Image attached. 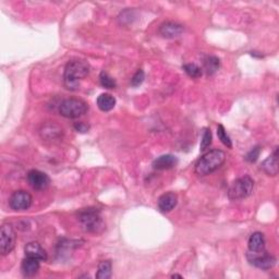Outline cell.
I'll list each match as a JSON object with an SVG mask.
<instances>
[{
    "mask_svg": "<svg viewBox=\"0 0 279 279\" xmlns=\"http://www.w3.org/2000/svg\"><path fill=\"white\" fill-rule=\"evenodd\" d=\"M90 73V65L84 60H70L67 64L64 73V83L68 90L75 91L80 87V82Z\"/></svg>",
    "mask_w": 279,
    "mask_h": 279,
    "instance_id": "6da1fadb",
    "label": "cell"
},
{
    "mask_svg": "<svg viewBox=\"0 0 279 279\" xmlns=\"http://www.w3.org/2000/svg\"><path fill=\"white\" fill-rule=\"evenodd\" d=\"M226 154L220 149H211L205 153L195 164V173L199 175H208L223 166Z\"/></svg>",
    "mask_w": 279,
    "mask_h": 279,
    "instance_id": "7a4b0ae2",
    "label": "cell"
},
{
    "mask_svg": "<svg viewBox=\"0 0 279 279\" xmlns=\"http://www.w3.org/2000/svg\"><path fill=\"white\" fill-rule=\"evenodd\" d=\"M77 218L81 223L82 227L87 231L92 232V234H100L104 229V221L102 219V216L100 210L97 209H82Z\"/></svg>",
    "mask_w": 279,
    "mask_h": 279,
    "instance_id": "3957f363",
    "label": "cell"
},
{
    "mask_svg": "<svg viewBox=\"0 0 279 279\" xmlns=\"http://www.w3.org/2000/svg\"><path fill=\"white\" fill-rule=\"evenodd\" d=\"M254 188V180L250 175H244L236 179L228 188V198L232 201L245 199L250 196Z\"/></svg>",
    "mask_w": 279,
    "mask_h": 279,
    "instance_id": "277c9868",
    "label": "cell"
},
{
    "mask_svg": "<svg viewBox=\"0 0 279 279\" xmlns=\"http://www.w3.org/2000/svg\"><path fill=\"white\" fill-rule=\"evenodd\" d=\"M89 110L86 103L79 98H67L60 103L59 113L65 118L76 119L84 116Z\"/></svg>",
    "mask_w": 279,
    "mask_h": 279,
    "instance_id": "5b68a950",
    "label": "cell"
},
{
    "mask_svg": "<svg viewBox=\"0 0 279 279\" xmlns=\"http://www.w3.org/2000/svg\"><path fill=\"white\" fill-rule=\"evenodd\" d=\"M247 261L250 264L260 268L263 271H268L276 265V257L273 256L270 253H267L265 250L260 252H250L246 254Z\"/></svg>",
    "mask_w": 279,
    "mask_h": 279,
    "instance_id": "8992f818",
    "label": "cell"
},
{
    "mask_svg": "<svg viewBox=\"0 0 279 279\" xmlns=\"http://www.w3.org/2000/svg\"><path fill=\"white\" fill-rule=\"evenodd\" d=\"M15 246V232L10 224H3L0 230V253L8 255Z\"/></svg>",
    "mask_w": 279,
    "mask_h": 279,
    "instance_id": "52a82bcc",
    "label": "cell"
},
{
    "mask_svg": "<svg viewBox=\"0 0 279 279\" xmlns=\"http://www.w3.org/2000/svg\"><path fill=\"white\" fill-rule=\"evenodd\" d=\"M33 203V198L27 191H15L10 196L9 205L13 210H27Z\"/></svg>",
    "mask_w": 279,
    "mask_h": 279,
    "instance_id": "ba28073f",
    "label": "cell"
},
{
    "mask_svg": "<svg viewBox=\"0 0 279 279\" xmlns=\"http://www.w3.org/2000/svg\"><path fill=\"white\" fill-rule=\"evenodd\" d=\"M28 181L34 190L42 191L49 187L50 178L47 174L40 172V170L32 169L28 174Z\"/></svg>",
    "mask_w": 279,
    "mask_h": 279,
    "instance_id": "9c48e42d",
    "label": "cell"
},
{
    "mask_svg": "<svg viewBox=\"0 0 279 279\" xmlns=\"http://www.w3.org/2000/svg\"><path fill=\"white\" fill-rule=\"evenodd\" d=\"M184 28L181 24L174 21H166L161 24L158 32L164 38H175L183 33Z\"/></svg>",
    "mask_w": 279,
    "mask_h": 279,
    "instance_id": "30bf717a",
    "label": "cell"
},
{
    "mask_svg": "<svg viewBox=\"0 0 279 279\" xmlns=\"http://www.w3.org/2000/svg\"><path fill=\"white\" fill-rule=\"evenodd\" d=\"M178 203V196L177 194H174L173 192H168L163 194L161 198L157 201V206L158 209L162 211V213H168V211H172Z\"/></svg>",
    "mask_w": 279,
    "mask_h": 279,
    "instance_id": "8fae6325",
    "label": "cell"
},
{
    "mask_svg": "<svg viewBox=\"0 0 279 279\" xmlns=\"http://www.w3.org/2000/svg\"><path fill=\"white\" fill-rule=\"evenodd\" d=\"M25 255L28 257H33L40 262L47 260V253L44 250V247L38 242H30L24 247Z\"/></svg>",
    "mask_w": 279,
    "mask_h": 279,
    "instance_id": "7c38bea8",
    "label": "cell"
},
{
    "mask_svg": "<svg viewBox=\"0 0 279 279\" xmlns=\"http://www.w3.org/2000/svg\"><path fill=\"white\" fill-rule=\"evenodd\" d=\"M178 158L174 155H162L153 162V168L156 170H168L177 166Z\"/></svg>",
    "mask_w": 279,
    "mask_h": 279,
    "instance_id": "4fadbf2b",
    "label": "cell"
},
{
    "mask_svg": "<svg viewBox=\"0 0 279 279\" xmlns=\"http://www.w3.org/2000/svg\"><path fill=\"white\" fill-rule=\"evenodd\" d=\"M261 169L268 175H277L278 174V147L261 165Z\"/></svg>",
    "mask_w": 279,
    "mask_h": 279,
    "instance_id": "5bb4252c",
    "label": "cell"
},
{
    "mask_svg": "<svg viewBox=\"0 0 279 279\" xmlns=\"http://www.w3.org/2000/svg\"><path fill=\"white\" fill-rule=\"evenodd\" d=\"M249 251L250 252H260L265 249V237L260 231H256L254 234H252L249 242Z\"/></svg>",
    "mask_w": 279,
    "mask_h": 279,
    "instance_id": "9a60e30c",
    "label": "cell"
},
{
    "mask_svg": "<svg viewBox=\"0 0 279 279\" xmlns=\"http://www.w3.org/2000/svg\"><path fill=\"white\" fill-rule=\"evenodd\" d=\"M39 262L40 261L36 260V258H33V257H28V256L25 257L21 265V270H22V273L24 274V276L32 277L36 275V273L38 272L39 266H40Z\"/></svg>",
    "mask_w": 279,
    "mask_h": 279,
    "instance_id": "2e32d148",
    "label": "cell"
},
{
    "mask_svg": "<svg viewBox=\"0 0 279 279\" xmlns=\"http://www.w3.org/2000/svg\"><path fill=\"white\" fill-rule=\"evenodd\" d=\"M97 106L102 111L108 112L112 110L116 106V98L112 95L108 94V93H104L97 97Z\"/></svg>",
    "mask_w": 279,
    "mask_h": 279,
    "instance_id": "e0dca14e",
    "label": "cell"
},
{
    "mask_svg": "<svg viewBox=\"0 0 279 279\" xmlns=\"http://www.w3.org/2000/svg\"><path fill=\"white\" fill-rule=\"evenodd\" d=\"M220 68V60L216 56H208L203 61V69L208 75H213Z\"/></svg>",
    "mask_w": 279,
    "mask_h": 279,
    "instance_id": "ac0fdd59",
    "label": "cell"
},
{
    "mask_svg": "<svg viewBox=\"0 0 279 279\" xmlns=\"http://www.w3.org/2000/svg\"><path fill=\"white\" fill-rule=\"evenodd\" d=\"M61 133H63L61 128L55 125V123H48V125L43 126L42 131H40L42 138L46 140H56L61 136Z\"/></svg>",
    "mask_w": 279,
    "mask_h": 279,
    "instance_id": "d6986e66",
    "label": "cell"
},
{
    "mask_svg": "<svg viewBox=\"0 0 279 279\" xmlns=\"http://www.w3.org/2000/svg\"><path fill=\"white\" fill-rule=\"evenodd\" d=\"M112 275V264L110 261H102L97 267V279H109Z\"/></svg>",
    "mask_w": 279,
    "mask_h": 279,
    "instance_id": "ffe728a7",
    "label": "cell"
},
{
    "mask_svg": "<svg viewBox=\"0 0 279 279\" xmlns=\"http://www.w3.org/2000/svg\"><path fill=\"white\" fill-rule=\"evenodd\" d=\"M182 69L184 70L185 73H187L190 77H192V79H199V77L202 76L203 73L202 69L195 64H185L183 65Z\"/></svg>",
    "mask_w": 279,
    "mask_h": 279,
    "instance_id": "44dd1931",
    "label": "cell"
},
{
    "mask_svg": "<svg viewBox=\"0 0 279 279\" xmlns=\"http://www.w3.org/2000/svg\"><path fill=\"white\" fill-rule=\"evenodd\" d=\"M100 82H101V85H102L103 87H105V89H108V90H112V89H115V87L117 86L116 80L113 79L112 76H110V75L108 74L107 72H105V71L101 72V74H100Z\"/></svg>",
    "mask_w": 279,
    "mask_h": 279,
    "instance_id": "7402d4cb",
    "label": "cell"
},
{
    "mask_svg": "<svg viewBox=\"0 0 279 279\" xmlns=\"http://www.w3.org/2000/svg\"><path fill=\"white\" fill-rule=\"evenodd\" d=\"M217 136H218V139L220 140V142L224 144L225 146L231 148L232 147V141L230 137L227 134L226 129L223 125H219L217 127Z\"/></svg>",
    "mask_w": 279,
    "mask_h": 279,
    "instance_id": "603a6c76",
    "label": "cell"
},
{
    "mask_svg": "<svg viewBox=\"0 0 279 279\" xmlns=\"http://www.w3.org/2000/svg\"><path fill=\"white\" fill-rule=\"evenodd\" d=\"M211 132H210V129L209 128H205L204 130H203V134H202V140H201V145H200V148H201V151L204 152L208 149L209 146H210V144H211Z\"/></svg>",
    "mask_w": 279,
    "mask_h": 279,
    "instance_id": "cb8c5ba5",
    "label": "cell"
},
{
    "mask_svg": "<svg viewBox=\"0 0 279 279\" xmlns=\"http://www.w3.org/2000/svg\"><path fill=\"white\" fill-rule=\"evenodd\" d=\"M144 79H145V73H144V71L142 69H140L138 70L136 73H134V75L132 76V79H131V85L133 87H138L141 85L143 82H144Z\"/></svg>",
    "mask_w": 279,
    "mask_h": 279,
    "instance_id": "d4e9b609",
    "label": "cell"
},
{
    "mask_svg": "<svg viewBox=\"0 0 279 279\" xmlns=\"http://www.w3.org/2000/svg\"><path fill=\"white\" fill-rule=\"evenodd\" d=\"M260 154H261V146H254L253 147L251 151L245 155V161L249 162V163H255L258 157H260Z\"/></svg>",
    "mask_w": 279,
    "mask_h": 279,
    "instance_id": "484cf974",
    "label": "cell"
},
{
    "mask_svg": "<svg viewBox=\"0 0 279 279\" xmlns=\"http://www.w3.org/2000/svg\"><path fill=\"white\" fill-rule=\"evenodd\" d=\"M74 129L80 133H86L90 130V126L86 125L84 122H75L74 123Z\"/></svg>",
    "mask_w": 279,
    "mask_h": 279,
    "instance_id": "4316f807",
    "label": "cell"
},
{
    "mask_svg": "<svg viewBox=\"0 0 279 279\" xmlns=\"http://www.w3.org/2000/svg\"><path fill=\"white\" fill-rule=\"evenodd\" d=\"M172 278H182V276L178 275V274H174V275L172 276Z\"/></svg>",
    "mask_w": 279,
    "mask_h": 279,
    "instance_id": "83f0119b",
    "label": "cell"
}]
</instances>
